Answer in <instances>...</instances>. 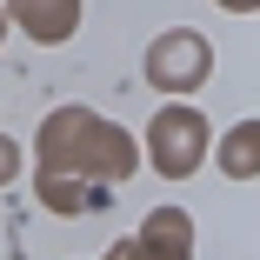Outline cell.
Instances as JSON below:
<instances>
[{"label": "cell", "mask_w": 260, "mask_h": 260, "mask_svg": "<svg viewBox=\"0 0 260 260\" xmlns=\"http://www.w3.org/2000/svg\"><path fill=\"white\" fill-rule=\"evenodd\" d=\"M40 153H47L40 174H54V180H74L80 167H87V187L134 174V140L120 127H100L93 114H54L40 127Z\"/></svg>", "instance_id": "6da1fadb"}, {"label": "cell", "mask_w": 260, "mask_h": 260, "mask_svg": "<svg viewBox=\"0 0 260 260\" xmlns=\"http://www.w3.org/2000/svg\"><path fill=\"white\" fill-rule=\"evenodd\" d=\"M147 140H153V167L167 180H187L200 167V153H207V127H200L193 107H160L153 127H147Z\"/></svg>", "instance_id": "7a4b0ae2"}, {"label": "cell", "mask_w": 260, "mask_h": 260, "mask_svg": "<svg viewBox=\"0 0 260 260\" xmlns=\"http://www.w3.org/2000/svg\"><path fill=\"white\" fill-rule=\"evenodd\" d=\"M200 74H207V40H200V34L174 27V34L153 40V54H147V80H153V87L187 93V87H200Z\"/></svg>", "instance_id": "3957f363"}, {"label": "cell", "mask_w": 260, "mask_h": 260, "mask_svg": "<svg viewBox=\"0 0 260 260\" xmlns=\"http://www.w3.org/2000/svg\"><path fill=\"white\" fill-rule=\"evenodd\" d=\"M187 240H193L187 214H180V207H160V214H147L140 240L114 247V260H187Z\"/></svg>", "instance_id": "277c9868"}, {"label": "cell", "mask_w": 260, "mask_h": 260, "mask_svg": "<svg viewBox=\"0 0 260 260\" xmlns=\"http://www.w3.org/2000/svg\"><path fill=\"white\" fill-rule=\"evenodd\" d=\"M14 20L34 34V40H67L74 34V20H80V0H14Z\"/></svg>", "instance_id": "5b68a950"}, {"label": "cell", "mask_w": 260, "mask_h": 260, "mask_svg": "<svg viewBox=\"0 0 260 260\" xmlns=\"http://www.w3.org/2000/svg\"><path fill=\"white\" fill-rule=\"evenodd\" d=\"M227 174H253V127H234V140H227Z\"/></svg>", "instance_id": "8992f818"}, {"label": "cell", "mask_w": 260, "mask_h": 260, "mask_svg": "<svg viewBox=\"0 0 260 260\" xmlns=\"http://www.w3.org/2000/svg\"><path fill=\"white\" fill-rule=\"evenodd\" d=\"M14 167H20V153H14V140H7V134H0V187L14 180Z\"/></svg>", "instance_id": "52a82bcc"}, {"label": "cell", "mask_w": 260, "mask_h": 260, "mask_svg": "<svg viewBox=\"0 0 260 260\" xmlns=\"http://www.w3.org/2000/svg\"><path fill=\"white\" fill-rule=\"evenodd\" d=\"M227 7H240V14H247V7H253V0H227Z\"/></svg>", "instance_id": "ba28073f"}, {"label": "cell", "mask_w": 260, "mask_h": 260, "mask_svg": "<svg viewBox=\"0 0 260 260\" xmlns=\"http://www.w3.org/2000/svg\"><path fill=\"white\" fill-rule=\"evenodd\" d=\"M0 34H7V14H0Z\"/></svg>", "instance_id": "9c48e42d"}]
</instances>
